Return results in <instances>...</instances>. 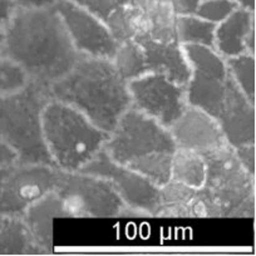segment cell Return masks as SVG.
Returning a JSON list of instances; mask_svg holds the SVG:
<instances>
[{
	"mask_svg": "<svg viewBox=\"0 0 256 256\" xmlns=\"http://www.w3.org/2000/svg\"><path fill=\"white\" fill-rule=\"evenodd\" d=\"M181 46L191 68L186 84L187 104L205 110L218 120L242 92L228 73L225 59L215 49L198 44Z\"/></svg>",
	"mask_w": 256,
	"mask_h": 256,
	"instance_id": "52a82bcc",
	"label": "cell"
},
{
	"mask_svg": "<svg viewBox=\"0 0 256 256\" xmlns=\"http://www.w3.org/2000/svg\"><path fill=\"white\" fill-rule=\"evenodd\" d=\"M3 39H4L3 30H0V52H2V46H3Z\"/></svg>",
	"mask_w": 256,
	"mask_h": 256,
	"instance_id": "836d02e7",
	"label": "cell"
},
{
	"mask_svg": "<svg viewBox=\"0 0 256 256\" xmlns=\"http://www.w3.org/2000/svg\"><path fill=\"white\" fill-rule=\"evenodd\" d=\"M176 148L168 128L132 106L123 113L103 146L116 164L144 174L158 187L171 180V161Z\"/></svg>",
	"mask_w": 256,
	"mask_h": 256,
	"instance_id": "3957f363",
	"label": "cell"
},
{
	"mask_svg": "<svg viewBox=\"0 0 256 256\" xmlns=\"http://www.w3.org/2000/svg\"><path fill=\"white\" fill-rule=\"evenodd\" d=\"M235 154L238 162L248 174L256 177V148L254 144H244V146L236 147Z\"/></svg>",
	"mask_w": 256,
	"mask_h": 256,
	"instance_id": "484cf974",
	"label": "cell"
},
{
	"mask_svg": "<svg viewBox=\"0 0 256 256\" xmlns=\"http://www.w3.org/2000/svg\"><path fill=\"white\" fill-rule=\"evenodd\" d=\"M132 107L170 128L187 107L186 86L168 80L166 76L147 73L128 80Z\"/></svg>",
	"mask_w": 256,
	"mask_h": 256,
	"instance_id": "8fae6325",
	"label": "cell"
},
{
	"mask_svg": "<svg viewBox=\"0 0 256 256\" xmlns=\"http://www.w3.org/2000/svg\"><path fill=\"white\" fill-rule=\"evenodd\" d=\"M201 0H172L174 12L177 16H190L195 14Z\"/></svg>",
	"mask_w": 256,
	"mask_h": 256,
	"instance_id": "4316f807",
	"label": "cell"
},
{
	"mask_svg": "<svg viewBox=\"0 0 256 256\" xmlns=\"http://www.w3.org/2000/svg\"><path fill=\"white\" fill-rule=\"evenodd\" d=\"M16 8L18 6L13 0H0V30H3L6 23L10 20Z\"/></svg>",
	"mask_w": 256,
	"mask_h": 256,
	"instance_id": "83f0119b",
	"label": "cell"
},
{
	"mask_svg": "<svg viewBox=\"0 0 256 256\" xmlns=\"http://www.w3.org/2000/svg\"><path fill=\"white\" fill-rule=\"evenodd\" d=\"M44 144L54 167L78 172L103 150L110 134L72 106L52 98L42 113Z\"/></svg>",
	"mask_w": 256,
	"mask_h": 256,
	"instance_id": "5b68a950",
	"label": "cell"
},
{
	"mask_svg": "<svg viewBox=\"0 0 256 256\" xmlns=\"http://www.w3.org/2000/svg\"><path fill=\"white\" fill-rule=\"evenodd\" d=\"M49 92L108 134L132 106L127 80L110 59L82 56L67 74L49 84Z\"/></svg>",
	"mask_w": 256,
	"mask_h": 256,
	"instance_id": "7a4b0ae2",
	"label": "cell"
},
{
	"mask_svg": "<svg viewBox=\"0 0 256 256\" xmlns=\"http://www.w3.org/2000/svg\"><path fill=\"white\" fill-rule=\"evenodd\" d=\"M134 39L141 46L144 74H164L181 86L188 83L191 68L178 42H161L148 36H134Z\"/></svg>",
	"mask_w": 256,
	"mask_h": 256,
	"instance_id": "5bb4252c",
	"label": "cell"
},
{
	"mask_svg": "<svg viewBox=\"0 0 256 256\" xmlns=\"http://www.w3.org/2000/svg\"><path fill=\"white\" fill-rule=\"evenodd\" d=\"M141 13L142 32L138 36L161 42L176 40V18L172 0H130Z\"/></svg>",
	"mask_w": 256,
	"mask_h": 256,
	"instance_id": "e0dca14e",
	"label": "cell"
},
{
	"mask_svg": "<svg viewBox=\"0 0 256 256\" xmlns=\"http://www.w3.org/2000/svg\"><path fill=\"white\" fill-rule=\"evenodd\" d=\"M78 172L94 174L110 182L126 205L140 216H154L158 208L160 187L144 174L116 164L103 150Z\"/></svg>",
	"mask_w": 256,
	"mask_h": 256,
	"instance_id": "30bf717a",
	"label": "cell"
},
{
	"mask_svg": "<svg viewBox=\"0 0 256 256\" xmlns=\"http://www.w3.org/2000/svg\"><path fill=\"white\" fill-rule=\"evenodd\" d=\"M62 172L49 164H13L0 187V214L22 218L29 206L56 188Z\"/></svg>",
	"mask_w": 256,
	"mask_h": 256,
	"instance_id": "9c48e42d",
	"label": "cell"
},
{
	"mask_svg": "<svg viewBox=\"0 0 256 256\" xmlns=\"http://www.w3.org/2000/svg\"><path fill=\"white\" fill-rule=\"evenodd\" d=\"M206 181L201 191L211 200L218 218L255 216V178L242 168L230 144L202 156Z\"/></svg>",
	"mask_w": 256,
	"mask_h": 256,
	"instance_id": "8992f818",
	"label": "cell"
},
{
	"mask_svg": "<svg viewBox=\"0 0 256 256\" xmlns=\"http://www.w3.org/2000/svg\"><path fill=\"white\" fill-rule=\"evenodd\" d=\"M236 8H238L236 0H201L195 16L214 24H218L228 18Z\"/></svg>",
	"mask_w": 256,
	"mask_h": 256,
	"instance_id": "cb8c5ba5",
	"label": "cell"
},
{
	"mask_svg": "<svg viewBox=\"0 0 256 256\" xmlns=\"http://www.w3.org/2000/svg\"><path fill=\"white\" fill-rule=\"evenodd\" d=\"M0 56L14 62L28 80L50 84L67 74L83 56L53 6L16 8L3 28Z\"/></svg>",
	"mask_w": 256,
	"mask_h": 256,
	"instance_id": "6da1fadb",
	"label": "cell"
},
{
	"mask_svg": "<svg viewBox=\"0 0 256 256\" xmlns=\"http://www.w3.org/2000/svg\"><path fill=\"white\" fill-rule=\"evenodd\" d=\"M245 48L246 52L255 56L256 53V38H255V26L250 30L248 36L245 38Z\"/></svg>",
	"mask_w": 256,
	"mask_h": 256,
	"instance_id": "4dcf8cb0",
	"label": "cell"
},
{
	"mask_svg": "<svg viewBox=\"0 0 256 256\" xmlns=\"http://www.w3.org/2000/svg\"><path fill=\"white\" fill-rule=\"evenodd\" d=\"M56 218H66L63 206L56 191L42 198L22 216L36 242L46 254L53 251V221Z\"/></svg>",
	"mask_w": 256,
	"mask_h": 256,
	"instance_id": "9a60e30c",
	"label": "cell"
},
{
	"mask_svg": "<svg viewBox=\"0 0 256 256\" xmlns=\"http://www.w3.org/2000/svg\"><path fill=\"white\" fill-rule=\"evenodd\" d=\"M168 131L177 147L191 150L201 156L228 144L218 120L205 110L190 104Z\"/></svg>",
	"mask_w": 256,
	"mask_h": 256,
	"instance_id": "4fadbf2b",
	"label": "cell"
},
{
	"mask_svg": "<svg viewBox=\"0 0 256 256\" xmlns=\"http://www.w3.org/2000/svg\"><path fill=\"white\" fill-rule=\"evenodd\" d=\"M28 77L14 62L0 56V96L14 92L28 82Z\"/></svg>",
	"mask_w": 256,
	"mask_h": 256,
	"instance_id": "603a6c76",
	"label": "cell"
},
{
	"mask_svg": "<svg viewBox=\"0 0 256 256\" xmlns=\"http://www.w3.org/2000/svg\"><path fill=\"white\" fill-rule=\"evenodd\" d=\"M254 26L255 12H250L241 6L236 8L228 18L216 24L215 50L224 59L248 53L245 48V38Z\"/></svg>",
	"mask_w": 256,
	"mask_h": 256,
	"instance_id": "2e32d148",
	"label": "cell"
},
{
	"mask_svg": "<svg viewBox=\"0 0 256 256\" xmlns=\"http://www.w3.org/2000/svg\"><path fill=\"white\" fill-rule=\"evenodd\" d=\"M50 100L49 86L30 80L0 96V138L16 154V164L54 166L42 128V113Z\"/></svg>",
	"mask_w": 256,
	"mask_h": 256,
	"instance_id": "277c9868",
	"label": "cell"
},
{
	"mask_svg": "<svg viewBox=\"0 0 256 256\" xmlns=\"http://www.w3.org/2000/svg\"><path fill=\"white\" fill-rule=\"evenodd\" d=\"M238 6L244 9H248L250 12H255V0H236Z\"/></svg>",
	"mask_w": 256,
	"mask_h": 256,
	"instance_id": "1f68e13d",
	"label": "cell"
},
{
	"mask_svg": "<svg viewBox=\"0 0 256 256\" xmlns=\"http://www.w3.org/2000/svg\"><path fill=\"white\" fill-rule=\"evenodd\" d=\"M12 166H8V167H0V187H2V184H3L4 178L6 177V174H8L9 170H10Z\"/></svg>",
	"mask_w": 256,
	"mask_h": 256,
	"instance_id": "d6a6232c",
	"label": "cell"
},
{
	"mask_svg": "<svg viewBox=\"0 0 256 256\" xmlns=\"http://www.w3.org/2000/svg\"><path fill=\"white\" fill-rule=\"evenodd\" d=\"M0 255H46L23 218L0 214Z\"/></svg>",
	"mask_w": 256,
	"mask_h": 256,
	"instance_id": "ac0fdd59",
	"label": "cell"
},
{
	"mask_svg": "<svg viewBox=\"0 0 256 256\" xmlns=\"http://www.w3.org/2000/svg\"><path fill=\"white\" fill-rule=\"evenodd\" d=\"M70 2L86 9L88 13L102 20L106 26L122 6V4L118 3L117 0H70Z\"/></svg>",
	"mask_w": 256,
	"mask_h": 256,
	"instance_id": "d4e9b609",
	"label": "cell"
},
{
	"mask_svg": "<svg viewBox=\"0 0 256 256\" xmlns=\"http://www.w3.org/2000/svg\"><path fill=\"white\" fill-rule=\"evenodd\" d=\"M196 191L187 184L170 180L160 187V205L154 218H190V202L195 198Z\"/></svg>",
	"mask_w": 256,
	"mask_h": 256,
	"instance_id": "d6986e66",
	"label": "cell"
},
{
	"mask_svg": "<svg viewBox=\"0 0 256 256\" xmlns=\"http://www.w3.org/2000/svg\"><path fill=\"white\" fill-rule=\"evenodd\" d=\"M18 8L39 9L53 6L58 0H13Z\"/></svg>",
	"mask_w": 256,
	"mask_h": 256,
	"instance_id": "f546056e",
	"label": "cell"
},
{
	"mask_svg": "<svg viewBox=\"0 0 256 256\" xmlns=\"http://www.w3.org/2000/svg\"><path fill=\"white\" fill-rule=\"evenodd\" d=\"M206 162L200 154L177 147L171 161V180L198 190L206 181Z\"/></svg>",
	"mask_w": 256,
	"mask_h": 256,
	"instance_id": "ffe728a7",
	"label": "cell"
},
{
	"mask_svg": "<svg viewBox=\"0 0 256 256\" xmlns=\"http://www.w3.org/2000/svg\"><path fill=\"white\" fill-rule=\"evenodd\" d=\"M228 73L241 92L252 104L256 103V59L254 54L242 53L225 59Z\"/></svg>",
	"mask_w": 256,
	"mask_h": 256,
	"instance_id": "7402d4cb",
	"label": "cell"
},
{
	"mask_svg": "<svg viewBox=\"0 0 256 256\" xmlns=\"http://www.w3.org/2000/svg\"><path fill=\"white\" fill-rule=\"evenodd\" d=\"M54 8L80 53L112 60L120 43L102 20L70 0H58Z\"/></svg>",
	"mask_w": 256,
	"mask_h": 256,
	"instance_id": "7c38bea8",
	"label": "cell"
},
{
	"mask_svg": "<svg viewBox=\"0 0 256 256\" xmlns=\"http://www.w3.org/2000/svg\"><path fill=\"white\" fill-rule=\"evenodd\" d=\"M216 24L205 20L195 14L177 16L176 40L180 46L198 44L215 49Z\"/></svg>",
	"mask_w": 256,
	"mask_h": 256,
	"instance_id": "44dd1931",
	"label": "cell"
},
{
	"mask_svg": "<svg viewBox=\"0 0 256 256\" xmlns=\"http://www.w3.org/2000/svg\"><path fill=\"white\" fill-rule=\"evenodd\" d=\"M16 154L0 138V167L13 166L16 164Z\"/></svg>",
	"mask_w": 256,
	"mask_h": 256,
	"instance_id": "f1b7e54d",
	"label": "cell"
},
{
	"mask_svg": "<svg viewBox=\"0 0 256 256\" xmlns=\"http://www.w3.org/2000/svg\"><path fill=\"white\" fill-rule=\"evenodd\" d=\"M66 218H137L112 184L104 178L83 172H62L54 190Z\"/></svg>",
	"mask_w": 256,
	"mask_h": 256,
	"instance_id": "ba28073f",
	"label": "cell"
}]
</instances>
